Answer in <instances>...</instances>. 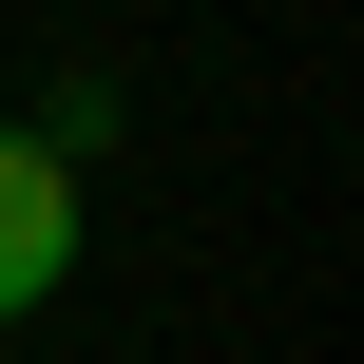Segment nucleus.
<instances>
[{
  "label": "nucleus",
  "mask_w": 364,
  "mask_h": 364,
  "mask_svg": "<svg viewBox=\"0 0 364 364\" xmlns=\"http://www.w3.org/2000/svg\"><path fill=\"white\" fill-rule=\"evenodd\" d=\"M58 288H77V173L0 115V326H19V307H58Z\"/></svg>",
  "instance_id": "nucleus-1"
},
{
  "label": "nucleus",
  "mask_w": 364,
  "mask_h": 364,
  "mask_svg": "<svg viewBox=\"0 0 364 364\" xmlns=\"http://www.w3.org/2000/svg\"><path fill=\"white\" fill-rule=\"evenodd\" d=\"M19 134H38V154H58V173H77V154H115V77H96V58H77V77H58V96H38V115H19Z\"/></svg>",
  "instance_id": "nucleus-2"
}]
</instances>
